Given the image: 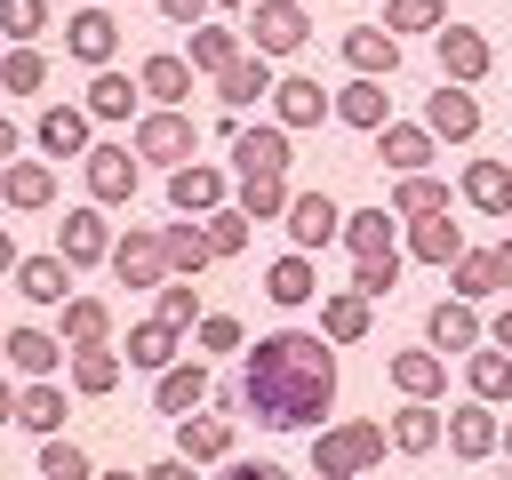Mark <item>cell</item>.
Returning a JSON list of instances; mask_svg holds the SVG:
<instances>
[{"mask_svg": "<svg viewBox=\"0 0 512 480\" xmlns=\"http://www.w3.org/2000/svg\"><path fill=\"white\" fill-rule=\"evenodd\" d=\"M424 336H432V352H440V360H448V352H480V344H488V328H480V312H472L464 296L432 304V312H424Z\"/></svg>", "mask_w": 512, "mask_h": 480, "instance_id": "obj_18", "label": "cell"}, {"mask_svg": "<svg viewBox=\"0 0 512 480\" xmlns=\"http://www.w3.org/2000/svg\"><path fill=\"white\" fill-rule=\"evenodd\" d=\"M496 448H504V424H496V408H488V400H464V408H448V456L480 464V456H496Z\"/></svg>", "mask_w": 512, "mask_h": 480, "instance_id": "obj_15", "label": "cell"}, {"mask_svg": "<svg viewBox=\"0 0 512 480\" xmlns=\"http://www.w3.org/2000/svg\"><path fill=\"white\" fill-rule=\"evenodd\" d=\"M224 192H232V176L208 168V160H184V168L168 176V208H176V216H216Z\"/></svg>", "mask_w": 512, "mask_h": 480, "instance_id": "obj_14", "label": "cell"}, {"mask_svg": "<svg viewBox=\"0 0 512 480\" xmlns=\"http://www.w3.org/2000/svg\"><path fill=\"white\" fill-rule=\"evenodd\" d=\"M56 256L80 272V264H112V224H104V208L88 200V208H72L64 224H56Z\"/></svg>", "mask_w": 512, "mask_h": 480, "instance_id": "obj_9", "label": "cell"}, {"mask_svg": "<svg viewBox=\"0 0 512 480\" xmlns=\"http://www.w3.org/2000/svg\"><path fill=\"white\" fill-rule=\"evenodd\" d=\"M80 176H88V200H96V208H120V200H136L144 160H136V144H96V152L80 160Z\"/></svg>", "mask_w": 512, "mask_h": 480, "instance_id": "obj_4", "label": "cell"}, {"mask_svg": "<svg viewBox=\"0 0 512 480\" xmlns=\"http://www.w3.org/2000/svg\"><path fill=\"white\" fill-rule=\"evenodd\" d=\"M320 336H328V344H360V336H368V296H360V288L320 296Z\"/></svg>", "mask_w": 512, "mask_h": 480, "instance_id": "obj_35", "label": "cell"}, {"mask_svg": "<svg viewBox=\"0 0 512 480\" xmlns=\"http://www.w3.org/2000/svg\"><path fill=\"white\" fill-rule=\"evenodd\" d=\"M336 240L352 248V264H360V256H400V216H392V208H352Z\"/></svg>", "mask_w": 512, "mask_h": 480, "instance_id": "obj_22", "label": "cell"}, {"mask_svg": "<svg viewBox=\"0 0 512 480\" xmlns=\"http://www.w3.org/2000/svg\"><path fill=\"white\" fill-rule=\"evenodd\" d=\"M336 120H344V128H368V136L392 128V96H384V80H344V88H336Z\"/></svg>", "mask_w": 512, "mask_h": 480, "instance_id": "obj_28", "label": "cell"}, {"mask_svg": "<svg viewBox=\"0 0 512 480\" xmlns=\"http://www.w3.org/2000/svg\"><path fill=\"white\" fill-rule=\"evenodd\" d=\"M200 464H184V456H160V464H144V480H192Z\"/></svg>", "mask_w": 512, "mask_h": 480, "instance_id": "obj_56", "label": "cell"}, {"mask_svg": "<svg viewBox=\"0 0 512 480\" xmlns=\"http://www.w3.org/2000/svg\"><path fill=\"white\" fill-rule=\"evenodd\" d=\"M408 256H416V264H456V256H464V224H448V216L408 224Z\"/></svg>", "mask_w": 512, "mask_h": 480, "instance_id": "obj_41", "label": "cell"}, {"mask_svg": "<svg viewBox=\"0 0 512 480\" xmlns=\"http://www.w3.org/2000/svg\"><path fill=\"white\" fill-rule=\"evenodd\" d=\"M216 8H240V0H216Z\"/></svg>", "mask_w": 512, "mask_h": 480, "instance_id": "obj_64", "label": "cell"}, {"mask_svg": "<svg viewBox=\"0 0 512 480\" xmlns=\"http://www.w3.org/2000/svg\"><path fill=\"white\" fill-rule=\"evenodd\" d=\"M176 456L184 464H232V416H176Z\"/></svg>", "mask_w": 512, "mask_h": 480, "instance_id": "obj_23", "label": "cell"}, {"mask_svg": "<svg viewBox=\"0 0 512 480\" xmlns=\"http://www.w3.org/2000/svg\"><path fill=\"white\" fill-rule=\"evenodd\" d=\"M448 24V0H392L384 8V32L400 40V32H440Z\"/></svg>", "mask_w": 512, "mask_h": 480, "instance_id": "obj_49", "label": "cell"}, {"mask_svg": "<svg viewBox=\"0 0 512 480\" xmlns=\"http://www.w3.org/2000/svg\"><path fill=\"white\" fill-rule=\"evenodd\" d=\"M112 280H120V288H160V280H168V248H160V232L128 224V240H112Z\"/></svg>", "mask_w": 512, "mask_h": 480, "instance_id": "obj_10", "label": "cell"}, {"mask_svg": "<svg viewBox=\"0 0 512 480\" xmlns=\"http://www.w3.org/2000/svg\"><path fill=\"white\" fill-rule=\"evenodd\" d=\"M384 448H392V432L376 416H344V424L312 432V472L320 480H360L368 464H384Z\"/></svg>", "mask_w": 512, "mask_h": 480, "instance_id": "obj_2", "label": "cell"}, {"mask_svg": "<svg viewBox=\"0 0 512 480\" xmlns=\"http://www.w3.org/2000/svg\"><path fill=\"white\" fill-rule=\"evenodd\" d=\"M24 256H16V240H8V224H0V272H16Z\"/></svg>", "mask_w": 512, "mask_h": 480, "instance_id": "obj_60", "label": "cell"}, {"mask_svg": "<svg viewBox=\"0 0 512 480\" xmlns=\"http://www.w3.org/2000/svg\"><path fill=\"white\" fill-rule=\"evenodd\" d=\"M448 272H456V296H464V304L496 296V248H464V256H456Z\"/></svg>", "mask_w": 512, "mask_h": 480, "instance_id": "obj_46", "label": "cell"}, {"mask_svg": "<svg viewBox=\"0 0 512 480\" xmlns=\"http://www.w3.org/2000/svg\"><path fill=\"white\" fill-rule=\"evenodd\" d=\"M16 144H24V136H16V120H8V112H0V168H8V160H16Z\"/></svg>", "mask_w": 512, "mask_h": 480, "instance_id": "obj_58", "label": "cell"}, {"mask_svg": "<svg viewBox=\"0 0 512 480\" xmlns=\"http://www.w3.org/2000/svg\"><path fill=\"white\" fill-rule=\"evenodd\" d=\"M112 48H120L112 8H80V16H64V56H80L88 72H112Z\"/></svg>", "mask_w": 512, "mask_h": 480, "instance_id": "obj_11", "label": "cell"}, {"mask_svg": "<svg viewBox=\"0 0 512 480\" xmlns=\"http://www.w3.org/2000/svg\"><path fill=\"white\" fill-rule=\"evenodd\" d=\"M424 128L448 136V144H472V136H480V96L456 88V80H440V88L424 96Z\"/></svg>", "mask_w": 512, "mask_h": 480, "instance_id": "obj_12", "label": "cell"}, {"mask_svg": "<svg viewBox=\"0 0 512 480\" xmlns=\"http://www.w3.org/2000/svg\"><path fill=\"white\" fill-rule=\"evenodd\" d=\"M232 168L240 176H288V128L272 120V128H240L232 136Z\"/></svg>", "mask_w": 512, "mask_h": 480, "instance_id": "obj_21", "label": "cell"}, {"mask_svg": "<svg viewBox=\"0 0 512 480\" xmlns=\"http://www.w3.org/2000/svg\"><path fill=\"white\" fill-rule=\"evenodd\" d=\"M96 480H144V472H96Z\"/></svg>", "mask_w": 512, "mask_h": 480, "instance_id": "obj_62", "label": "cell"}, {"mask_svg": "<svg viewBox=\"0 0 512 480\" xmlns=\"http://www.w3.org/2000/svg\"><path fill=\"white\" fill-rule=\"evenodd\" d=\"M464 384H472V400H488V408H504L512 400V352H464Z\"/></svg>", "mask_w": 512, "mask_h": 480, "instance_id": "obj_39", "label": "cell"}, {"mask_svg": "<svg viewBox=\"0 0 512 480\" xmlns=\"http://www.w3.org/2000/svg\"><path fill=\"white\" fill-rule=\"evenodd\" d=\"M16 400H24V392H16V384H8V376H0V424H8V416H16Z\"/></svg>", "mask_w": 512, "mask_h": 480, "instance_id": "obj_61", "label": "cell"}, {"mask_svg": "<svg viewBox=\"0 0 512 480\" xmlns=\"http://www.w3.org/2000/svg\"><path fill=\"white\" fill-rule=\"evenodd\" d=\"M160 248H168V272H176V280H192V272H200V264L216 256L200 224H168V232H160Z\"/></svg>", "mask_w": 512, "mask_h": 480, "instance_id": "obj_45", "label": "cell"}, {"mask_svg": "<svg viewBox=\"0 0 512 480\" xmlns=\"http://www.w3.org/2000/svg\"><path fill=\"white\" fill-rule=\"evenodd\" d=\"M488 344H496V352H512V304H504V312L488 320Z\"/></svg>", "mask_w": 512, "mask_h": 480, "instance_id": "obj_57", "label": "cell"}, {"mask_svg": "<svg viewBox=\"0 0 512 480\" xmlns=\"http://www.w3.org/2000/svg\"><path fill=\"white\" fill-rule=\"evenodd\" d=\"M240 408L264 432H304L336 408V344L320 328H272L240 360Z\"/></svg>", "mask_w": 512, "mask_h": 480, "instance_id": "obj_1", "label": "cell"}, {"mask_svg": "<svg viewBox=\"0 0 512 480\" xmlns=\"http://www.w3.org/2000/svg\"><path fill=\"white\" fill-rule=\"evenodd\" d=\"M328 112H336V96H328L312 72H280V88H272V120H280L288 136H296V128H320Z\"/></svg>", "mask_w": 512, "mask_h": 480, "instance_id": "obj_7", "label": "cell"}, {"mask_svg": "<svg viewBox=\"0 0 512 480\" xmlns=\"http://www.w3.org/2000/svg\"><path fill=\"white\" fill-rule=\"evenodd\" d=\"M352 288H360L368 304L392 296V288H400V256H360V264H352Z\"/></svg>", "mask_w": 512, "mask_h": 480, "instance_id": "obj_52", "label": "cell"}, {"mask_svg": "<svg viewBox=\"0 0 512 480\" xmlns=\"http://www.w3.org/2000/svg\"><path fill=\"white\" fill-rule=\"evenodd\" d=\"M432 48H440V80H456V88H480V80H488V64H496L488 32H472V24H440V32H432Z\"/></svg>", "mask_w": 512, "mask_h": 480, "instance_id": "obj_6", "label": "cell"}, {"mask_svg": "<svg viewBox=\"0 0 512 480\" xmlns=\"http://www.w3.org/2000/svg\"><path fill=\"white\" fill-rule=\"evenodd\" d=\"M0 200L8 208H48L56 200V168L48 160H8L0 168Z\"/></svg>", "mask_w": 512, "mask_h": 480, "instance_id": "obj_32", "label": "cell"}, {"mask_svg": "<svg viewBox=\"0 0 512 480\" xmlns=\"http://www.w3.org/2000/svg\"><path fill=\"white\" fill-rule=\"evenodd\" d=\"M464 200H472L480 216H512V168H504V160H472V168H464Z\"/></svg>", "mask_w": 512, "mask_h": 480, "instance_id": "obj_38", "label": "cell"}, {"mask_svg": "<svg viewBox=\"0 0 512 480\" xmlns=\"http://www.w3.org/2000/svg\"><path fill=\"white\" fill-rule=\"evenodd\" d=\"M264 296H272L280 312H296V304H312V296H320V272H312V256H296V248H288V256H280V264L264 272Z\"/></svg>", "mask_w": 512, "mask_h": 480, "instance_id": "obj_33", "label": "cell"}, {"mask_svg": "<svg viewBox=\"0 0 512 480\" xmlns=\"http://www.w3.org/2000/svg\"><path fill=\"white\" fill-rule=\"evenodd\" d=\"M384 368H392V384H400L408 400H432V392H448V360H440V352H392Z\"/></svg>", "mask_w": 512, "mask_h": 480, "instance_id": "obj_37", "label": "cell"}, {"mask_svg": "<svg viewBox=\"0 0 512 480\" xmlns=\"http://www.w3.org/2000/svg\"><path fill=\"white\" fill-rule=\"evenodd\" d=\"M32 144L48 152V160H88L96 144H88V104H48L40 120H32Z\"/></svg>", "mask_w": 512, "mask_h": 480, "instance_id": "obj_13", "label": "cell"}, {"mask_svg": "<svg viewBox=\"0 0 512 480\" xmlns=\"http://www.w3.org/2000/svg\"><path fill=\"white\" fill-rule=\"evenodd\" d=\"M16 296L24 304H72V264L48 248V256H24L16 264Z\"/></svg>", "mask_w": 512, "mask_h": 480, "instance_id": "obj_24", "label": "cell"}, {"mask_svg": "<svg viewBox=\"0 0 512 480\" xmlns=\"http://www.w3.org/2000/svg\"><path fill=\"white\" fill-rule=\"evenodd\" d=\"M152 8H160L168 24H184V32H200V16H208L216 0H152Z\"/></svg>", "mask_w": 512, "mask_h": 480, "instance_id": "obj_55", "label": "cell"}, {"mask_svg": "<svg viewBox=\"0 0 512 480\" xmlns=\"http://www.w3.org/2000/svg\"><path fill=\"white\" fill-rule=\"evenodd\" d=\"M200 352H248V328H240L232 312H208V320H200Z\"/></svg>", "mask_w": 512, "mask_h": 480, "instance_id": "obj_53", "label": "cell"}, {"mask_svg": "<svg viewBox=\"0 0 512 480\" xmlns=\"http://www.w3.org/2000/svg\"><path fill=\"white\" fill-rule=\"evenodd\" d=\"M336 48H344L352 80H392V72H400V40H392L384 24H352V32L336 40Z\"/></svg>", "mask_w": 512, "mask_h": 480, "instance_id": "obj_16", "label": "cell"}, {"mask_svg": "<svg viewBox=\"0 0 512 480\" xmlns=\"http://www.w3.org/2000/svg\"><path fill=\"white\" fill-rule=\"evenodd\" d=\"M152 296H160V304H152V320H168V328H192V320H208V312H200V288H192V280H160Z\"/></svg>", "mask_w": 512, "mask_h": 480, "instance_id": "obj_48", "label": "cell"}, {"mask_svg": "<svg viewBox=\"0 0 512 480\" xmlns=\"http://www.w3.org/2000/svg\"><path fill=\"white\" fill-rule=\"evenodd\" d=\"M504 456H512V424H504Z\"/></svg>", "mask_w": 512, "mask_h": 480, "instance_id": "obj_63", "label": "cell"}, {"mask_svg": "<svg viewBox=\"0 0 512 480\" xmlns=\"http://www.w3.org/2000/svg\"><path fill=\"white\" fill-rule=\"evenodd\" d=\"M128 144H136V160H160V168L176 176V168L200 152V128H192V112H144Z\"/></svg>", "mask_w": 512, "mask_h": 480, "instance_id": "obj_3", "label": "cell"}, {"mask_svg": "<svg viewBox=\"0 0 512 480\" xmlns=\"http://www.w3.org/2000/svg\"><path fill=\"white\" fill-rule=\"evenodd\" d=\"M40 480H96V464H88V448L80 440H40Z\"/></svg>", "mask_w": 512, "mask_h": 480, "instance_id": "obj_47", "label": "cell"}, {"mask_svg": "<svg viewBox=\"0 0 512 480\" xmlns=\"http://www.w3.org/2000/svg\"><path fill=\"white\" fill-rule=\"evenodd\" d=\"M208 392H216V384H208V368H200V360H176V368H160V384H152L160 416H192Z\"/></svg>", "mask_w": 512, "mask_h": 480, "instance_id": "obj_30", "label": "cell"}, {"mask_svg": "<svg viewBox=\"0 0 512 480\" xmlns=\"http://www.w3.org/2000/svg\"><path fill=\"white\" fill-rule=\"evenodd\" d=\"M216 480H296V472H280V464H264V456H232Z\"/></svg>", "mask_w": 512, "mask_h": 480, "instance_id": "obj_54", "label": "cell"}, {"mask_svg": "<svg viewBox=\"0 0 512 480\" xmlns=\"http://www.w3.org/2000/svg\"><path fill=\"white\" fill-rule=\"evenodd\" d=\"M432 152H440V136H432L424 120H416V128H408V120L376 128V160H384L392 176H424V168H432Z\"/></svg>", "mask_w": 512, "mask_h": 480, "instance_id": "obj_17", "label": "cell"}, {"mask_svg": "<svg viewBox=\"0 0 512 480\" xmlns=\"http://www.w3.org/2000/svg\"><path fill=\"white\" fill-rule=\"evenodd\" d=\"M144 88L128 72H88V120H144Z\"/></svg>", "mask_w": 512, "mask_h": 480, "instance_id": "obj_31", "label": "cell"}, {"mask_svg": "<svg viewBox=\"0 0 512 480\" xmlns=\"http://www.w3.org/2000/svg\"><path fill=\"white\" fill-rule=\"evenodd\" d=\"M136 88L152 96V112H184V96H192V64H184L176 48H160V56L136 64Z\"/></svg>", "mask_w": 512, "mask_h": 480, "instance_id": "obj_19", "label": "cell"}, {"mask_svg": "<svg viewBox=\"0 0 512 480\" xmlns=\"http://www.w3.org/2000/svg\"><path fill=\"white\" fill-rule=\"evenodd\" d=\"M200 232H208V248H216V256H240V248H248V216H240V208L200 216Z\"/></svg>", "mask_w": 512, "mask_h": 480, "instance_id": "obj_51", "label": "cell"}, {"mask_svg": "<svg viewBox=\"0 0 512 480\" xmlns=\"http://www.w3.org/2000/svg\"><path fill=\"white\" fill-rule=\"evenodd\" d=\"M16 424H24V432H40V440H56V432H64V384H24Z\"/></svg>", "mask_w": 512, "mask_h": 480, "instance_id": "obj_42", "label": "cell"}, {"mask_svg": "<svg viewBox=\"0 0 512 480\" xmlns=\"http://www.w3.org/2000/svg\"><path fill=\"white\" fill-rule=\"evenodd\" d=\"M496 288H512V240H496Z\"/></svg>", "mask_w": 512, "mask_h": 480, "instance_id": "obj_59", "label": "cell"}, {"mask_svg": "<svg viewBox=\"0 0 512 480\" xmlns=\"http://www.w3.org/2000/svg\"><path fill=\"white\" fill-rule=\"evenodd\" d=\"M48 88V56L40 48H8L0 56V96H40Z\"/></svg>", "mask_w": 512, "mask_h": 480, "instance_id": "obj_44", "label": "cell"}, {"mask_svg": "<svg viewBox=\"0 0 512 480\" xmlns=\"http://www.w3.org/2000/svg\"><path fill=\"white\" fill-rule=\"evenodd\" d=\"M304 40H312L304 0H256V16H248V48L256 56H296Z\"/></svg>", "mask_w": 512, "mask_h": 480, "instance_id": "obj_5", "label": "cell"}, {"mask_svg": "<svg viewBox=\"0 0 512 480\" xmlns=\"http://www.w3.org/2000/svg\"><path fill=\"white\" fill-rule=\"evenodd\" d=\"M288 200H296V192H288V176H240V200H232V208H240L248 224H280V216H288Z\"/></svg>", "mask_w": 512, "mask_h": 480, "instance_id": "obj_40", "label": "cell"}, {"mask_svg": "<svg viewBox=\"0 0 512 480\" xmlns=\"http://www.w3.org/2000/svg\"><path fill=\"white\" fill-rule=\"evenodd\" d=\"M272 88H280V72H272V56H256V48H248V56H240V64H232V72L216 80V96H224L232 112H248V104H264Z\"/></svg>", "mask_w": 512, "mask_h": 480, "instance_id": "obj_27", "label": "cell"}, {"mask_svg": "<svg viewBox=\"0 0 512 480\" xmlns=\"http://www.w3.org/2000/svg\"><path fill=\"white\" fill-rule=\"evenodd\" d=\"M384 432H392V448H400V456H432V448L448 440V416H440L432 400H408V408H400Z\"/></svg>", "mask_w": 512, "mask_h": 480, "instance_id": "obj_25", "label": "cell"}, {"mask_svg": "<svg viewBox=\"0 0 512 480\" xmlns=\"http://www.w3.org/2000/svg\"><path fill=\"white\" fill-rule=\"evenodd\" d=\"M240 56H248V40H240L232 24H200V32H192V48H184V64H192V72H208V80H224Z\"/></svg>", "mask_w": 512, "mask_h": 480, "instance_id": "obj_26", "label": "cell"}, {"mask_svg": "<svg viewBox=\"0 0 512 480\" xmlns=\"http://www.w3.org/2000/svg\"><path fill=\"white\" fill-rule=\"evenodd\" d=\"M0 352H8V368L32 376V384H48V376L64 368V336H48V328H8Z\"/></svg>", "mask_w": 512, "mask_h": 480, "instance_id": "obj_20", "label": "cell"}, {"mask_svg": "<svg viewBox=\"0 0 512 480\" xmlns=\"http://www.w3.org/2000/svg\"><path fill=\"white\" fill-rule=\"evenodd\" d=\"M176 344H184V328H168V320H136L128 328V368H176Z\"/></svg>", "mask_w": 512, "mask_h": 480, "instance_id": "obj_36", "label": "cell"}, {"mask_svg": "<svg viewBox=\"0 0 512 480\" xmlns=\"http://www.w3.org/2000/svg\"><path fill=\"white\" fill-rule=\"evenodd\" d=\"M56 336H64V352H96V344H112V304H104V296H72Z\"/></svg>", "mask_w": 512, "mask_h": 480, "instance_id": "obj_29", "label": "cell"}, {"mask_svg": "<svg viewBox=\"0 0 512 480\" xmlns=\"http://www.w3.org/2000/svg\"><path fill=\"white\" fill-rule=\"evenodd\" d=\"M0 32H8L16 48H32V40L48 32V0H0Z\"/></svg>", "mask_w": 512, "mask_h": 480, "instance_id": "obj_50", "label": "cell"}, {"mask_svg": "<svg viewBox=\"0 0 512 480\" xmlns=\"http://www.w3.org/2000/svg\"><path fill=\"white\" fill-rule=\"evenodd\" d=\"M120 368H128V360H120L112 344H96V352H72V392H88V400H104V392L120 384Z\"/></svg>", "mask_w": 512, "mask_h": 480, "instance_id": "obj_43", "label": "cell"}, {"mask_svg": "<svg viewBox=\"0 0 512 480\" xmlns=\"http://www.w3.org/2000/svg\"><path fill=\"white\" fill-rule=\"evenodd\" d=\"M392 216H400V224H424V216H448V184H440L432 168H424V176H400V184H392Z\"/></svg>", "mask_w": 512, "mask_h": 480, "instance_id": "obj_34", "label": "cell"}, {"mask_svg": "<svg viewBox=\"0 0 512 480\" xmlns=\"http://www.w3.org/2000/svg\"><path fill=\"white\" fill-rule=\"evenodd\" d=\"M280 224H288V248H296V256H312V248H328V240L344 232V208H336L328 192H296Z\"/></svg>", "mask_w": 512, "mask_h": 480, "instance_id": "obj_8", "label": "cell"}]
</instances>
